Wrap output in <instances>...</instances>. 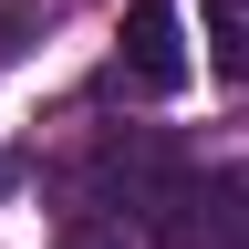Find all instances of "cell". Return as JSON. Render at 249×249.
I'll return each instance as SVG.
<instances>
[{
    "label": "cell",
    "instance_id": "obj_1",
    "mask_svg": "<svg viewBox=\"0 0 249 249\" xmlns=\"http://www.w3.org/2000/svg\"><path fill=\"white\" fill-rule=\"evenodd\" d=\"M177 177H187V156L156 135V124H104V135L62 166V208H104V218H135L145 229Z\"/></svg>",
    "mask_w": 249,
    "mask_h": 249
},
{
    "label": "cell",
    "instance_id": "obj_2",
    "mask_svg": "<svg viewBox=\"0 0 249 249\" xmlns=\"http://www.w3.org/2000/svg\"><path fill=\"white\" fill-rule=\"evenodd\" d=\"M156 249H249V166H187L145 218Z\"/></svg>",
    "mask_w": 249,
    "mask_h": 249
},
{
    "label": "cell",
    "instance_id": "obj_3",
    "mask_svg": "<svg viewBox=\"0 0 249 249\" xmlns=\"http://www.w3.org/2000/svg\"><path fill=\"white\" fill-rule=\"evenodd\" d=\"M114 83H124V93H177V83H187V31H177V0H124V31H114Z\"/></svg>",
    "mask_w": 249,
    "mask_h": 249
},
{
    "label": "cell",
    "instance_id": "obj_4",
    "mask_svg": "<svg viewBox=\"0 0 249 249\" xmlns=\"http://www.w3.org/2000/svg\"><path fill=\"white\" fill-rule=\"evenodd\" d=\"M145 229L135 218H104V208H62V229H52V249H135Z\"/></svg>",
    "mask_w": 249,
    "mask_h": 249
},
{
    "label": "cell",
    "instance_id": "obj_5",
    "mask_svg": "<svg viewBox=\"0 0 249 249\" xmlns=\"http://www.w3.org/2000/svg\"><path fill=\"white\" fill-rule=\"evenodd\" d=\"M208 31H218V73L249 83V0H208Z\"/></svg>",
    "mask_w": 249,
    "mask_h": 249
},
{
    "label": "cell",
    "instance_id": "obj_6",
    "mask_svg": "<svg viewBox=\"0 0 249 249\" xmlns=\"http://www.w3.org/2000/svg\"><path fill=\"white\" fill-rule=\"evenodd\" d=\"M31 31H52V0H0V62H11Z\"/></svg>",
    "mask_w": 249,
    "mask_h": 249
}]
</instances>
